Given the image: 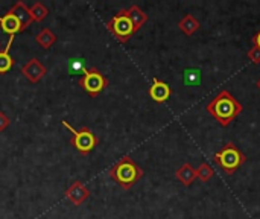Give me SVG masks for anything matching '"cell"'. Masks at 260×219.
I'll use <instances>...</instances> for the list:
<instances>
[{
    "mask_svg": "<svg viewBox=\"0 0 260 219\" xmlns=\"http://www.w3.org/2000/svg\"><path fill=\"white\" fill-rule=\"evenodd\" d=\"M207 113L213 116L222 127H229L244 110L242 104L232 96L230 91L221 90L206 107Z\"/></svg>",
    "mask_w": 260,
    "mask_h": 219,
    "instance_id": "obj_1",
    "label": "cell"
},
{
    "mask_svg": "<svg viewBox=\"0 0 260 219\" xmlns=\"http://www.w3.org/2000/svg\"><path fill=\"white\" fill-rule=\"evenodd\" d=\"M110 177L125 191L131 189L142 177L143 171L142 168L128 155L120 159L111 169H110Z\"/></svg>",
    "mask_w": 260,
    "mask_h": 219,
    "instance_id": "obj_2",
    "label": "cell"
},
{
    "mask_svg": "<svg viewBox=\"0 0 260 219\" xmlns=\"http://www.w3.org/2000/svg\"><path fill=\"white\" fill-rule=\"evenodd\" d=\"M213 160L222 168V171L227 175L235 174L245 162H247V155L232 142H227L215 155Z\"/></svg>",
    "mask_w": 260,
    "mask_h": 219,
    "instance_id": "obj_3",
    "label": "cell"
},
{
    "mask_svg": "<svg viewBox=\"0 0 260 219\" xmlns=\"http://www.w3.org/2000/svg\"><path fill=\"white\" fill-rule=\"evenodd\" d=\"M62 125L72 133V140H70V143L81 152V154H88L90 151H93V148L96 146V143H98V139H96V136L93 134V131L91 130H88V128H82V130H75L67 120H62Z\"/></svg>",
    "mask_w": 260,
    "mask_h": 219,
    "instance_id": "obj_4",
    "label": "cell"
},
{
    "mask_svg": "<svg viewBox=\"0 0 260 219\" xmlns=\"http://www.w3.org/2000/svg\"><path fill=\"white\" fill-rule=\"evenodd\" d=\"M108 30H111L114 34V37L120 41V43H126L131 35L136 32L134 30V26L131 23V20L128 18L126 15V9H122L119 11L107 24Z\"/></svg>",
    "mask_w": 260,
    "mask_h": 219,
    "instance_id": "obj_5",
    "label": "cell"
},
{
    "mask_svg": "<svg viewBox=\"0 0 260 219\" xmlns=\"http://www.w3.org/2000/svg\"><path fill=\"white\" fill-rule=\"evenodd\" d=\"M81 87L90 95V96H98L105 87H107V78L96 69H90L79 81Z\"/></svg>",
    "mask_w": 260,
    "mask_h": 219,
    "instance_id": "obj_6",
    "label": "cell"
},
{
    "mask_svg": "<svg viewBox=\"0 0 260 219\" xmlns=\"http://www.w3.org/2000/svg\"><path fill=\"white\" fill-rule=\"evenodd\" d=\"M21 73L32 82V84H37L38 81H41L46 75V67L37 59V58H32L29 59L23 67H21Z\"/></svg>",
    "mask_w": 260,
    "mask_h": 219,
    "instance_id": "obj_7",
    "label": "cell"
},
{
    "mask_svg": "<svg viewBox=\"0 0 260 219\" xmlns=\"http://www.w3.org/2000/svg\"><path fill=\"white\" fill-rule=\"evenodd\" d=\"M171 95H172V90H171L168 82L160 81L157 78L152 79V85L149 88V96H151L152 101H155L158 104H163L171 98Z\"/></svg>",
    "mask_w": 260,
    "mask_h": 219,
    "instance_id": "obj_8",
    "label": "cell"
},
{
    "mask_svg": "<svg viewBox=\"0 0 260 219\" xmlns=\"http://www.w3.org/2000/svg\"><path fill=\"white\" fill-rule=\"evenodd\" d=\"M66 197H67V200H69L73 206H81V204L90 197V192H88V189H87L81 181H75V183L66 191Z\"/></svg>",
    "mask_w": 260,
    "mask_h": 219,
    "instance_id": "obj_9",
    "label": "cell"
},
{
    "mask_svg": "<svg viewBox=\"0 0 260 219\" xmlns=\"http://www.w3.org/2000/svg\"><path fill=\"white\" fill-rule=\"evenodd\" d=\"M11 14H14L17 17V20L20 21V26H21V30H24L34 20L30 17V12H29V8L23 3V2H17L11 9H9Z\"/></svg>",
    "mask_w": 260,
    "mask_h": 219,
    "instance_id": "obj_10",
    "label": "cell"
},
{
    "mask_svg": "<svg viewBox=\"0 0 260 219\" xmlns=\"http://www.w3.org/2000/svg\"><path fill=\"white\" fill-rule=\"evenodd\" d=\"M0 26H2V30L5 34H8L9 37H14L15 34L21 32V26H20V21L17 20V17L11 12L5 14L0 17Z\"/></svg>",
    "mask_w": 260,
    "mask_h": 219,
    "instance_id": "obj_11",
    "label": "cell"
},
{
    "mask_svg": "<svg viewBox=\"0 0 260 219\" xmlns=\"http://www.w3.org/2000/svg\"><path fill=\"white\" fill-rule=\"evenodd\" d=\"M175 177L180 183H183L184 186H189L197 180V169L190 163H184L180 169H177Z\"/></svg>",
    "mask_w": 260,
    "mask_h": 219,
    "instance_id": "obj_12",
    "label": "cell"
},
{
    "mask_svg": "<svg viewBox=\"0 0 260 219\" xmlns=\"http://www.w3.org/2000/svg\"><path fill=\"white\" fill-rule=\"evenodd\" d=\"M126 15L128 18L131 20L133 26H134V30H139L146 21H148V15L137 6V5H133L126 9Z\"/></svg>",
    "mask_w": 260,
    "mask_h": 219,
    "instance_id": "obj_13",
    "label": "cell"
},
{
    "mask_svg": "<svg viewBox=\"0 0 260 219\" xmlns=\"http://www.w3.org/2000/svg\"><path fill=\"white\" fill-rule=\"evenodd\" d=\"M12 41H14V37H9L8 43H6V47L0 52V75L6 73L11 70V67L14 66V59L11 58L9 55V49L12 46Z\"/></svg>",
    "mask_w": 260,
    "mask_h": 219,
    "instance_id": "obj_14",
    "label": "cell"
},
{
    "mask_svg": "<svg viewBox=\"0 0 260 219\" xmlns=\"http://www.w3.org/2000/svg\"><path fill=\"white\" fill-rule=\"evenodd\" d=\"M178 27H180L186 35H193V34L200 29V21H198L192 14H186V15L180 20Z\"/></svg>",
    "mask_w": 260,
    "mask_h": 219,
    "instance_id": "obj_15",
    "label": "cell"
},
{
    "mask_svg": "<svg viewBox=\"0 0 260 219\" xmlns=\"http://www.w3.org/2000/svg\"><path fill=\"white\" fill-rule=\"evenodd\" d=\"M35 41L43 47V49H50L53 44H55V41H56V35L50 30V29H41L40 30V34L35 37Z\"/></svg>",
    "mask_w": 260,
    "mask_h": 219,
    "instance_id": "obj_16",
    "label": "cell"
},
{
    "mask_svg": "<svg viewBox=\"0 0 260 219\" xmlns=\"http://www.w3.org/2000/svg\"><path fill=\"white\" fill-rule=\"evenodd\" d=\"M67 70L70 75H85L88 72L87 61L84 58H70L67 61Z\"/></svg>",
    "mask_w": 260,
    "mask_h": 219,
    "instance_id": "obj_17",
    "label": "cell"
},
{
    "mask_svg": "<svg viewBox=\"0 0 260 219\" xmlns=\"http://www.w3.org/2000/svg\"><path fill=\"white\" fill-rule=\"evenodd\" d=\"M29 12H30V17H32V20H37V21H41L47 14H49V11H47V8L43 5V3H34L30 8H29Z\"/></svg>",
    "mask_w": 260,
    "mask_h": 219,
    "instance_id": "obj_18",
    "label": "cell"
},
{
    "mask_svg": "<svg viewBox=\"0 0 260 219\" xmlns=\"http://www.w3.org/2000/svg\"><path fill=\"white\" fill-rule=\"evenodd\" d=\"M213 175H215V171L210 168L209 163H203V165L197 169V178H200L201 181H209Z\"/></svg>",
    "mask_w": 260,
    "mask_h": 219,
    "instance_id": "obj_19",
    "label": "cell"
},
{
    "mask_svg": "<svg viewBox=\"0 0 260 219\" xmlns=\"http://www.w3.org/2000/svg\"><path fill=\"white\" fill-rule=\"evenodd\" d=\"M247 55H248V58H250V61H251V62H254V64H259L260 62L259 47H256V46H254L253 49H250V50H248V53H247Z\"/></svg>",
    "mask_w": 260,
    "mask_h": 219,
    "instance_id": "obj_20",
    "label": "cell"
},
{
    "mask_svg": "<svg viewBox=\"0 0 260 219\" xmlns=\"http://www.w3.org/2000/svg\"><path fill=\"white\" fill-rule=\"evenodd\" d=\"M9 122H11V120H9V117H8L3 111H0V133H2V131H5V130L9 127Z\"/></svg>",
    "mask_w": 260,
    "mask_h": 219,
    "instance_id": "obj_21",
    "label": "cell"
},
{
    "mask_svg": "<svg viewBox=\"0 0 260 219\" xmlns=\"http://www.w3.org/2000/svg\"><path fill=\"white\" fill-rule=\"evenodd\" d=\"M253 43H254V46H256V47H259L260 49V30L256 34V35H254V37H253Z\"/></svg>",
    "mask_w": 260,
    "mask_h": 219,
    "instance_id": "obj_22",
    "label": "cell"
},
{
    "mask_svg": "<svg viewBox=\"0 0 260 219\" xmlns=\"http://www.w3.org/2000/svg\"><path fill=\"white\" fill-rule=\"evenodd\" d=\"M256 85H257V88H259V90H260V79H259V81H257V84H256Z\"/></svg>",
    "mask_w": 260,
    "mask_h": 219,
    "instance_id": "obj_23",
    "label": "cell"
}]
</instances>
